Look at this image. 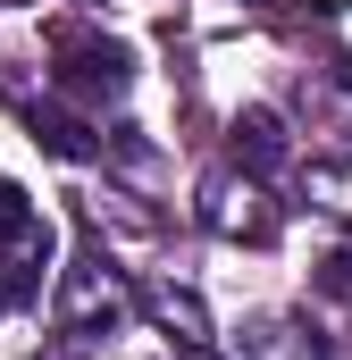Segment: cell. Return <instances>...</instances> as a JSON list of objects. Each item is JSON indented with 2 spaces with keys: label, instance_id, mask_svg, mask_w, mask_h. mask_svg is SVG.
Returning <instances> with one entry per match:
<instances>
[{
  "label": "cell",
  "instance_id": "9",
  "mask_svg": "<svg viewBox=\"0 0 352 360\" xmlns=\"http://www.w3.org/2000/svg\"><path fill=\"white\" fill-rule=\"evenodd\" d=\"M319 293H336V302H352V243H336V252L319 260Z\"/></svg>",
  "mask_w": 352,
  "mask_h": 360
},
{
  "label": "cell",
  "instance_id": "4",
  "mask_svg": "<svg viewBox=\"0 0 352 360\" xmlns=\"http://www.w3.org/2000/svg\"><path fill=\"white\" fill-rule=\"evenodd\" d=\"M201 226L227 235V243H268L277 235V210H268L260 176H210L201 184Z\"/></svg>",
  "mask_w": 352,
  "mask_h": 360
},
{
  "label": "cell",
  "instance_id": "2",
  "mask_svg": "<svg viewBox=\"0 0 352 360\" xmlns=\"http://www.w3.org/2000/svg\"><path fill=\"white\" fill-rule=\"evenodd\" d=\"M51 319H59V335H118L134 319V293H126V276L101 252H76L68 276H59V293H51Z\"/></svg>",
  "mask_w": 352,
  "mask_h": 360
},
{
  "label": "cell",
  "instance_id": "3",
  "mask_svg": "<svg viewBox=\"0 0 352 360\" xmlns=\"http://www.w3.org/2000/svg\"><path fill=\"white\" fill-rule=\"evenodd\" d=\"M42 269H51V218L25 201V184L0 176V302L42 293Z\"/></svg>",
  "mask_w": 352,
  "mask_h": 360
},
{
  "label": "cell",
  "instance_id": "7",
  "mask_svg": "<svg viewBox=\"0 0 352 360\" xmlns=\"http://www.w3.org/2000/svg\"><path fill=\"white\" fill-rule=\"evenodd\" d=\"M143 310H151V319L168 327L184 352H201V344H210V310H201L193 293H176V285H151V293H143Z\"/></svg>",
  "mask_w": 352,
  "mask_h": 360
},
{
  "label": "cell",
  "instance_id": "1",
  "mask_svg": "<svg viewBox=\"0 0 352 360\" xmlns=\"http://www.w3.org/2000/svg\"><path fill=\"white\" fill-rule=\"evenodd\" d=\"M51 84L68 92V101H84V109H109V101H126V84H134V51L109 42V34H92V25H59Z\"/></svg>",
  "mask_w": 352,
  "mask_h": 360
},
{
  "label": "cell",
  "instance_id": "5",
  "mask_svg": "<svg viewBox=\"0 0 352 360\" xmlns=\"http://www.w3.org/2000/svg\"><path fill=\"white\" fill-rule=\"evenodd\" d=\"M235 160H244V176H277V168L294 160L277 109H244V117H235Z\"/></svg>",
  "mask_w": 352,
  "mask_h": 360
},
{
  "label": "cell",
  "instance_id": "11",
  "mask_svg": "<svg viewBox=\"0 0 352 360\" xmlns=\"http://www.w3.org/2000/svg\"><path fill=\"white\" fill-rule=\"evenodd\" d=\"M0 8H25V0H0Z\"/></svg>",
  "mask_w": 352,
  "mask_h": 360
},
{
  "label": "cell",
  "instance_id": "8",
  "mask_svg": "<svg viewBox=\"0 0 352 360\" xmlns=\"http://www.w3.org/2000/svg\"><path fill=\"white\" fill-rule=\"evenodd\" d=\"M302 193H310L327 218H352V168H336V160H319V168L302 176Z\"/></svg>",
  "mask_w": 352,
  "mask_h": 360
},
{
  "label": "cell",
  "instance_id": "6",
  "mask_svg": "<svg viewBox=\"0 0 352 360\" xmlns=\"http://www.w3.org/2000/svg\"><path fill=\"white\" fill-rule=\"evenodd\" d=\"M25 134H34L51 160H76V168H84V160H101V134H92L84 117H68V109H42V101H25Z\"/></svg>",
  "mask_w": 352,
  "mask_h": 360
},
{
  "label": "cell",
  "instance_id": "10",
  "mask_svg": "<svg viewBox=\"0 0 352 360\" xmlns=\"http://www.w3.org/2000/svg\"><path fill=\"white\" fill-rule=\"evenodd\" d=\"M285 360H327V344H319L310 327H294V344H285Z\"/></svg>",
  "mask_w": 352,
  "mask_h": 360
}]
</instances>
